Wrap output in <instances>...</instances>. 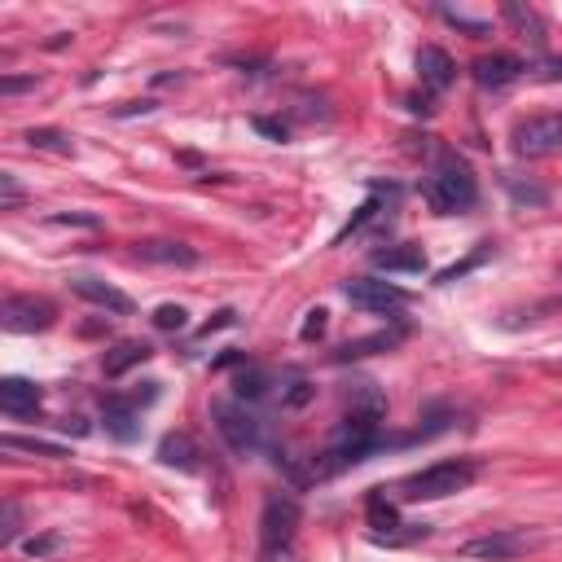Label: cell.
<instances>
[{
  "label": "cell",
  "instance_id": "cell-1",
  "mask_svg": "<svg viewBox=\"0 0 562 562\" xmlns=\"http://www.w3.org/2000/svg\"><path fill=\"white\" fill-rule=\"evenodd\" d=\"M422 198L435 216H462L479 202V180L457 150H439V159L422 176Z\"/></svg>",
  "mask_w": 562,
  "mask_h": 562
},
{
  "label": "cell",
  "instance_id": "cell-2",
  "mask_svg": "<svg viewBox=\"0 0 562 562\" xmlns=\"http://www.w3.org/2000/svg\"><path fill=\"white\" fill-rule=\"evenodd\" d=\"M303 505L290 493H268L260 510V562H295Z\"/></svg>",
  "mask_w": 562,
  "mask_h": 562
},
{
  "label": "cell",
  "instance_id": "cell-3",
  "mask_svg": "<svg viewBox=\"0 0 562 562\" xmlns=\"http://www.w3.org/2000/svg\"><path fill=\"white\" fill-rule=\"evenodd\" d=\"M474 474H479V465L470 457H453V462H435L427 470H418V474H409L396 493L404 501H444L453 493H465L474 484Z\"/></svg>",
  "mask_w": 562,
  "mask_h": 562
},
{
  "label": "cell",
  "instance_id": "cell-4",
  "mask_svg": "<svg viewBox=\"0 0 562 562\" xmlns=\"http://www.w3.org/2000/svg\"><path fill=\"white\" fill-rule=\"evenodd\" d=\"M211 418H216L220 439L229 444L237 457H246V453H255L264 444V422L242 400H211Z\"/></svg>",
  "mask_w": 562,
  "mask_h": 562
},
{
  "label": "cell",
  "instance_id": "cell-5",
  "mask_svg": "<svg viewBox=\"0 0 562 562\" xmlns=\"http://www.w3.org/2000/svg\"><path fill=\"white\" fill-rule=\"evenodd\" d=\"M510 145L519 159H549L562 150V115L549 110V115H531V119H519L514 133H510Z\"/></svg>",
  "mask_w": 562,
  "mask_h": 562
},
{
  "label": "cell",
  "instance_id": "cell-6",
  "mask_svg": "<svg viewBox=\"0 0 562 562\" xmlns=\"http://www.w3.org/2000/svg\"><path fill=\"white\" fill-rule=\"evenodd\" d=\"M540 545V536L536 531H523V528H501V531H488V536H474V540H465L462 558H479V562H510V558H523L528 549Z\"/></svg>",
  "mask_w": 562,
  "mask_h": 562
},
{
  "label": "cell",
  "instance_id": "cell-7",
  "mask_svg": "<svg viewBox=\"0 0 562 562\" xmlns=\"http://www.w3.org/2000/svg\"><path fill=\"white\" fill-rule=\"evenodd\" d=\"M343 299L361 312H378V317H396L400 308L409 303V295L392 286V281H378V277H352L343 281Z\"/></svg>",
  "mask_w": 562,
  "mask_h": 562
},
{
  "label": "cell",
  "instance_id": "cell-8",
  "mask_svg": "<svg viewBox=\"0 0 562 562\" xmlns=\"http://www.w3.org/2000/svg\"><path fill=\"white\" fill-rule=\"evenodd\" d=\"M0 321H5V330L14 334H35V330H49L58 321V308L49 299H35V295H9L0 303Z\"/></svg>",
  "mask_w": 562,
  "mask_h": 562
},
{
  "label": "cell",
  "instance_id": "cell-9",
  "mask_svg": "<svg viewBox=\"0 0 562 562\" xmlns=\"http://www.w3.org/2000/svg\"><path fill=\"white\" fill-rule=\"evenodd\" d=\"M141 264H159V268H194L198 264V251L185 246V242H171V237H150V242H136L133 246Z\"/></svg>",
  "mask_w": 562,
  "mask_h": 562
},
{
  "label": "cell",
  "instance_id": "cell-10",
  "mask_svg": "<svg viewBox=\"0 0 562 562\" xmlns=\"http://www.w3.org/2000/svg\"><path fill=\"white\" fill-rule=\"evenodd\" d=\"M523 70H528V62L514 58V53H484V58L470 67V75H474L479 88H510Z\"/></svg>",
  "mask_w": 562,
  "mask_h": 562
},
{
  "label": "cell",
  "instance_id": "cell-11",
  "mask_svg": "<svg viewBox=\"0 0 562 562\" xmlns=\"http://www.w3.org/2000/svg\"><path fill=\"white\" fill-rule=\"evenodd\" d=\"M418 75H422V84H427L430 93H444V88H453L457 67H453V58L439 44H422L418 49Z\"/></svg>",
  "mask_w": 562,
  "mask_h": 562
},
{
  "label": "cell",
  "instance_id": "cell-12",
  "mask_svg": "<svg viewBox=\"0 0 562 562\" xmlns=\"http://www.w3.org/2000/svg\"><path fill=\"white\" fill-rule=\"evenodd\" d=\"M198 444H194V435H185V430H171V435H163L159 439V462L167 465V470H180V474H194L198 470Z\"/></svg>",
  "mask_w": 562,
  "mask_h": 562
},
{
  "label": "cell",
  "instance_id": "cell-13",
  "mask_svg": "<svg viewBox=\"0 0 562 562\" xmlns=\"http://www.w3.org/2000/svg\"><path fill=\"white\" fill-rule=\"evenodd\" d=\"M70 290L79 299H88V303H97V308H106V312H115V317H128V312H133V299L124 295V290H115L110 281H97V277H75Z\"/></svg>",
  "mask_w": 562,
  "mask_h": 562
},
{
  "label": "cell",
  "instance_id": "cell-14",
  "mask_svg": "<svg viewBox=\"0 0 562 562\" xmlns=\"http://www.w3.org/2000/svg\"><path fill=\"white\" fill-rule=\"evenodd\" d=\"M40 400H44V392L35 382H27V378H5L0 382V409L9 418H35Z\"/></svg>",
  "mask_w": 562,
  "mask_h": 562
},
{
  "label": "cell",
  "instance_id": "cell-15",
  "mask_svg": "<svg viewBox=\"0 0 562 562\" xmlns=\"http://www.w3.org/2000/svg\"><path fill=\"white\" fill-rule=\"evenodd\" d=\"M501 18L523 35V40H531L536 49H545V35H549V27H545V18H540L531 5H523V0H505V5H501Z\"/></svg>",
  "mask_w": 562,
  "mask_h": 562
},
{
  "label": "cell",
  "instance_id": "cell-16",
  "mask_svg": "<svg viewBox=\"0 0 562 562\" xmlns=\"http://www.w3.org/2000/svg\"><path fill=\"white\" fill-rule=\"evenodd\" d=\"M154 356V347L150 343H141V338H128V343H115L106 356H101V369H106V378H124L128 369L136 364H145Z\"/></svg>",
  "mask_w": 562,
  "mask_h": 562
},
{
  "label": "cell",
  "instance_id": "cell-17",
  "mask_svg": "<svg viewBox=\"0 0 562 562\" xmlns=\"http://www.w3.org/2000/svg\"><path fill=\"white\" fill-rule=\"evenodd\" d=\"M101 418H106V430L115 435V439H133L136 435V404L128 396H119V392H110V396H101Z\"/></svg>",
  "mask_w": 562,
  "mask_h": 562
},
{
  "label": "cell",
  "instance_id": "cell-18",
  "mask_svg": "<svg viewBox=\"0 0 562 562\" xmlns=\"http://www.w3.org/2000/svg\"><path fill=\"white\" fill-rule=\"evenodd\" d=\"M373 268L382 272H422L427 268V251L422 246H387V251H373Z\"/></svg>",
  "mask_w": 562,
  "mask_h": 562
},
{
  "label": "cell",
  "instance_id": "cell-19",
  "mask_svg": "<svg viewBox=\"0 0 562 562\" xmlns=\"http://www.w3.org/2000/svg\"><path fill=\"white\" fill-rule=\"evenodd\" d=\"M404 330H387V334H369V338H356V343H347L343 352H334V361H361V356H373V352H392Z\"/></svg>",
  "mask_w": 562,
  "mask_h": 562
},
{
  "label": "cell",
  "instance_id": "cell-20",
  "mask_svg": "<svg viewBox=\"0 0 562 562\" xmlns=\"http://www.w3.org/2000/svg\"><path fill=\"white\" fill-rule=\"evenodd\" d=\"M272 392V378H268L260 364H246L237 378H233V396L242 400V404H255V400H264Z\"/></svg>",
  "mask_w": 562,
  "mask_h": 562
},
{
  "label": "cell",
  "instance_id": "cell-21",
  "mask_svg": "<svg viewBox=\"0 0 562 562\" xmlns=\"http://www.w3.org/2000/svg\"><path fill=\"white\" fill-rule=\"evenodd\" d=\"M0 448H5V453H35V457H49V462H62V457H70L62 444L32 439V435H5V439H0Z\"/></svg>",
  "mask_w": 562,
  "mask_h": 562
},
{
  "label": "cell",
  "instance_id": "cell-22",
  "mask_svg": "<svg viewBox=\"0 0 562 562\" xmlns=\"http://www.w3.org/2000/svg\"><path fill=\"white\" fill-rule=\"evenodd\" d=\"M505 189H510V198L519 202V207H549V189L545 185H523V180H514V176H505Z\"/></svg>",
  "mask_w": 562,
  "mask_h": 562
},
{
  "label": "cell",
  "instance_id": "cell-23",
  "mask_svg": "<svg viewBox=\"0 0 562 562\" xmlns=\"http://www.w3.org/2000/svg\"><path fill=\"white\" fill-rule=\"evenodd\" d=\"M27 145L32 150H53V154H70V136L58 133V128H32L27 133Z\"/></svg>",
  "mask_w": 562,
  "mask_h": 562
},
{
  "label": "cell",
  "instance_id": "cell-24",
  "mask_svg": "<svg viewBox=\"0 0 562 562\" xmlns=\"http://www.w3.org/2000/svg\"><path fill=\"white\" fill-rule=\"evenodd\" d=\"M439 18H444L448 27L465 32L470 40H488V35H493V27H488V23H474V18H465V14H457V9H439Z\"/></svg>",
  "mask_w": 562,
  "mask_h": 562
},
{
  "label": "cell",
  "instance_id": "cell-25",
  "mask_svg": "<svg viewBox=\"0 0 562 562\" xmlns=\"http://www.w3.org/2000/svg\"><path fill=\"white\" fill-rule=\"evenodd\" d=\"M154 326H159V330H185V326H189V312H185L180 303H159V308H154Z\"/></svg>",
  "mask_w": 562,
  "mask_h": 562
},
{
  "label": "cell",
  "instance_id": "cell-26",
  "mask_svg": "<svg viewBox=\"0 0 562 562\" xmlns=\"http://www.w3.org/2000/svg\"><path fill=\"white\" fill-rule=\"evenodd\" d=\"M18 531H23V510L14 501H5V510H0V545H14Z\"/></svg>",
  "mask_w": 562,
  "mask_h": 562
},
{
  "label": "cell",
  "instance_id": "cell-27",
  "mask_svg": "<svg viewBox=\"0 0 562 562\" xmlns=\"http://www.w3.org/2000/svg\"><path fill=\"white\" fill-rule=\"evenodd\" d=\"M23 189H18V180H14V171H0V211H18L23 207Z\"/></svg>",
  "mask_w": 562,
  "mask_h": 562
},
{
  "label": "cell",
  "instance_id": "cell-28",
  "mask_svg": "<svg viewBox=\"0 0 562 562\" xmlns=\"http://www.w3.org/2000/svg\"><path fill=\"white\" fill-rule=\"evenodd\" d=\"M23 549H27L32 558H49V554H58V549H62V536H58V531H44V536H32Z\"/></svg>",
  "mask_w": 562,
  "mask_h": 562
},
{
  "label": "cell",
  "instance_id": "cell-29",
  "mask_svg": "<svg viewBox=\"0 0 562 562\" xmlns=\"http://www.w3.org/2000/svg\"><path fill=\"white\" fill-rule=\"evenodd\" d=\"M27 88H40L35 75H5V79H0V97H18V93H27Z\"/></svg>",
  "mask_w": 562,
  "mask_h": 562
},
{
  "label": "cell",
  "instance_id": "cell-30",
  "mask_svg": "<svg viewBox=\"0 0 562 562\" xmlns=\"http://www.w3.org/2000/svg\"><path fill=\"white\" fill-rule=\"evenodd\" d=\"M321 334H326V308H312L308 321H303V330H299V338H303V343H317Z\"/></svg>",
  "mask_w": 562,
  "mask_h": 562
},
{
  "label": "cell",
  "instance_id": "cell-31",
  "mask_svg": "<svg viewBox=\"0 0 562 562\" xmlns=\"http://www.w3.org/2000/svg\"><path fill=\"white\" fill-rule=\"evenodd\" d=\"M229 326H237V312H233V308H220V312L198 330V338H211L216 330H229Z\"/></svg>",
  "mask_w": 562,
  "mask_h": 562
},
{
  "label": "cell",
  "instance_id": "cell-32",
  "mask_svg": "<svg viewBox=\"0 0 562 562\" xmlns=\"http://www.w3.org/2000/svg\"><path fill=\"white\" fill-rule=\"evenodd\" d=\"M255 133H264L268 141H286V136H290V128H286L281 119H268V115H255Z\"/></svg>",
  "mask_w": 562,
  "mask_h": 562
},
{
  "label": "cell",
  "instance_id": "cell-33",
  "mask_svg": "<svg viewBox=\"0 0 562 562\" xmlns=\"http://www.w3.org/2000/svg\"><path fill=\"white\" fill-rule=\"evenodd\" d=\"M308 400H312V387H308L303 378H295V382H290V392L281 396V404H290V409H299V404H308Z\"/></svg>",
  "mask_w": 562,
  "mask_h": 562
},
{
  "label": "cell",
  "instance_id": "cell-34",
  "mask_svg": "<svg viewBox=\"0 0 562 562\" xmlns=\"http://www.w3.org/2000/svg\"><path fill=\"white\" fill-rule=\"evenodd\" d=\"M53 225H84V229H97L101 220L97 216H75V211H70V216H53Z\"/></svg>",
  "mask_w": 562,
  "mask_h": 562
},
{
  "label": "cell",
  "instance_id": "cell-35",
  "mask_svg": "<svg viewBox=\"0 0 562 562\" xmlns=\"http://www.w3.org/2000/svg\"><path fill=\"white\" fill-rule=\"evenodd\" d=\"M540 79H562V58H545L540 62Z\"/></svg>",
  "mask_w": 562,
  "mask_h": 562
}]
</instances>
